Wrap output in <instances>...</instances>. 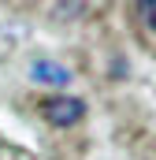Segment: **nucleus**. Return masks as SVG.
<instances>
[{
    "label": "nucleus",
    "mask_w": 156,
    "mask_h": 160,
    "mask_svg": "<svg viewBox=\"0 0 156 160\" xmlns=\"http://www.w3.org/2000/svg\"><path fill=\"white\" fill-rule=\"evenodd\" d=\"M41 116L52 123V127H75L85 116V101L82 97H67V93L48 97V101H41Z\"/></svg>",
    "instance_id": "nucleus-1"
},
{
    "label": "nucleus",
    "mask_w": 156,
    "mask_h": 160,
    "mask_svg": "<svg viewBox=\"0 0 156 160\" xmlns=\"http://www.w3.org/2000/svg\"><path fill=\"white\" fill-rule=\"evenodd\" d=\"M30 78L41 82V86H67L71 82V71L56 60H34L30 63Z\"/></svg>",
    "instance_id": "nucleus-2"
},
{
    "label": "nucleus",
    "mask_w": 156,
    "mask_h": 160,
    "mask_svg": "<svg viewBox=\"0 0 156 160\" xmlns=\"http://www.w3.org/2000/svg\"><path fill=\"white\" fill-rule=\"evenodd\" d=\"M138 11H141V22H145V26L156 34V0H149V4H138Z\"/></svg>",
    "instance_id": "nucleus-3"
}]
</instances>
